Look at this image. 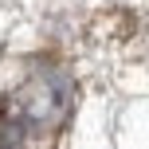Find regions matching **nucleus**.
<instances>
[{
    "mask_svg": "<svg viewBox=\"0 0 149 149\" xmlns=\"http://www.w3.org/2000/svg\"><path fill=\"white\" fill-rule=\"evenodd\" d=\"M24 118H0V149H24Z\"/></svg>",
    "mask_w": 149,
    "mask_h": 149,
    "instance_id": "f257e3e1",
    "label": "nucleus"
}]
</instances>
